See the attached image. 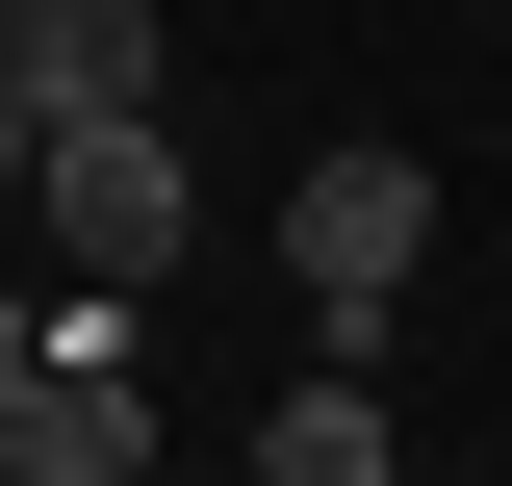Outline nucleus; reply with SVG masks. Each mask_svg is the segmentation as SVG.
Wrapping results in <instances>:
<instances>
[{"label": "nucleus", "instance_id": "1", "mask_svg": "<svg viewBox=\"0 0 512 486\" xmlns=\"http://www.w3.org/2000/svg\"><path fill=\"white\" fill-rule=\"evenodd\" d=\"M26 231H52V282H180V128L154 103H52Z\"/></svg>", "mask_w": 512, "mask_h": 486}, {"label": "nucleus", "instance_id": "2", "mask_svg": "<svg viewBox=\"0 0 512 486\" xmlns=\"http://www.w3.org/2000/svg\"><path fill=\"white\" fill-rule=\"evenodd\" d=\"M410 256H436V180H410V154H308V180H282V282H308L333 333H384Z\"/></svg>", "mask_w": 512, "mask_h": 486}, {"label": "nucleus", "instance_id": "3", "mask_svg": "<svg viewBox=\"0 0 512 486\" xmlns=\"http://www.w3.org/2000/svg\"><path fill=\"white\" fill-rule=\"evenodd\" d=\"M154 461V410H128V282L52 307V359H26V435H0V486H128Z\"/></svg>", "mask_w": 512, "mask_h": 486}, {"label": "nucleus", "instance_id": "4", "mask_svg": "<svg viewBox=\"0 0 512 486\" xmlns=\"http://www.w3.org/2000/svg\"><path fill=\"white\" fill-rule=\"evenodd\" d=\"M256 461H282V486H384V384H359V333H333V359L256 410Z\"/></svg>", "mask_w": 512, "mask_h": 486}, {"label": "nucleus", "instance_id": "5", "mask_svg": "<svg viewBox=\"0 0 512 486\" xmlns=\"http://www.w3.org/2000/svg\"><path fill=\"white\" fill-rule=\"evenodd\" d=\"M26 77L52 103H154V0H26Z\"/></svg>", "mask_w": 512, "mask_h": 486}, {"label": "nucleus", "instance_id": "6", "mask_svg": "<svg viewBox=\"0 0 512 486\" xmlns=\"http://www.w3.org/2000/svg\"><path fill=\"white\" fill-rule=\"evenodd\" d=\"M26 154H52V77H26V52H0V205H26Z\"/></svg>", "mask_w": 512, "mask_h": 486}, {"label": "nucleus", "instance_id": "7", "mask_svg": "<svg viewBox=\"0 0 512 486\" xmlns=\"http://www.w3.org/2000/svg\"><path fill=\"white\" fill-rule=\"evenodd\" d=\"M26 359H52V307H26V282H0V410H26Z\"/></svg>", "mask_w": 512, "mask_h": 486}, {"label": "nucleus", "instance_id": "8", "mask_svg": "<svg viewBox=\"0 0 512 486\" xmlns=\"http://www.w3.org/2000/svg\"><path fill=\"white\" fill-rule=\"evenodd\" d=\"M0 52H26V0H0Z\"/></svg>", "mask_w": 512, "mask_h": 486}, {"label": "nucleus", "instance_id": "9", "mask_svg": "<svg viewBox=\"0 0 512 486\" xmlns=\"http://www.w3.org/2000/svg\"><path fill=\"white\" fill-rule=\"evenodd\" d=\"M0 435H26V410H0Z\"/></svg>", "mask_w": 512, "mask_h": 486}]
</instances>
